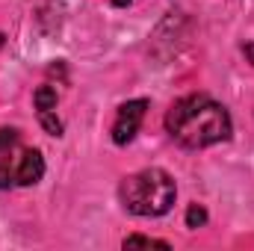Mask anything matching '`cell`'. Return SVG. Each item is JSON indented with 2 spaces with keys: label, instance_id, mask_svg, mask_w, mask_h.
<instances>
[{
  "label": "cell",
  "instance_id": "obj_9",
  "mask_svg": "<svg viewBox=\"0 0 254 251\" xmlns=\"http://www.w3.org/2000/svg\"><path fill=\"white\" fill-rule=\"evenodd\" d=\"M204 222H207V210L201 204H190V210H187V228H201Z\"/></svg>",
  "mask_w": 254,
  "mask_h": 251
},
{
  "label": "cell",
  "instance_id": "obj_6",
  "mask_svg": "<svg viewBox=\"0 0 254 251\" xmlns=\"http://www.w3.org/2000/svg\"><path fill=\"white\" fill-rule=\"evenodd\" d=\"M39 122H42V127H45L51 136H63L65 127H63V122L57 119V113H54V110H42V113H39Z\"/></svg>",
  "mask_w": 254,
  "mask_h": 251
},
{
  "label": "cell",
  "instance_id": "obj_4",
  "mask_svg": "<svg viewBox=\"0 0 254 251\" xmlns=\"http://www.w3.org/2000/svg\"><path fill=\"white\" fill-rule=\"evenodd\" d=\"M145 110H148V101H127L119 107V116H116V125H113V142L116 145H127L136 139L142 119H145Z\"/></svg>",
  "mask_w": 254,
  "mask_h": 251
},
{
  "label": "cell",
  "instance_id": "obj_11",
  "mask_svg": "<svg viewBox=\"0 0 254 251\" xmlns=\"http://www.w3.org/2000/svg\"><path fill=\"white\" fill-rule=\"evenodd\" d=\"M116 6H130V0H113Z\"/></svg>",
  "mask_w": 254,
  "mask_h": 251
},
{
  "label": "cell",
  "instance_id": "obj_7",
  "mask_svg": "<svg viewBox=\"0 0 254 251\" xmlns=\"http://www.w3.org/2000/svg\"><path fill=\"white\" fill-rule=\"evenodd\" d=\"M136 246H145V249H169V243L151 240V237H127L125 240V249H136Z\"/></svg>",
  "mask_w": 254,
  "mask_h": 251
},
{
  "label": "cell",
  "instance_id": "obj_10",
  "mask_svg": "<svg viewBox=\"0 0 254 251\" xmlns=\"http://www.w3.org/2000/svg\"><path fill=\"white\" fill-rule=\"evenodd\" d=\"M243 54L249 57V63H254V42H249V45H243Z\"/></svg>",
  "mask_w": 254,
  "mask_h": 251
},
{
  "label": "cell",
  "instance_id": "obj_1",
  "mask_svg": "<svg viewBox=\"0 0 254 251\" xmlns=\"http://www.w3.org/2000/svg\"><path fill=\"white\" fill-rule=\"evenodd\" d=\"M166 130L178 145L198 151V148L228 142L234 125L228 110L219 101L207 95H187L166 113Z\"/></svg>",
  "mask_w": 254,
  "mask_h": 251
},
{
  "label": "cell",
  "instance_id": "obj_5",
  "mask_svg": "<svg viewBox=\"0 0 254 251\" xmlns=\"http://www.w3.org/2000/svg\"><path fill=\"white\" fill-rule=\"evenodd\" d=\"M33 101H36V110L39 113L42 110H57V89L54 86H39L36 95H33Z\"/></svg>",
  "mask_w": 254,
  "mask_h": 251
},
{
  "label": "cell",
  "instance_id": "obj_8",
  "mask_svg": "<svg viewBox=\"0 0 254 251\" xmlns=\"http://www.w3.org/2000/svg\"><path fill=\"white\" fill-rule=\"evenodd\" d=\"M18 145V130L15 127H0V157Z\"/></svg>",
  "mask_w": 254,
  "mask_h": 251
},
{
  "label": "cell",
  "instance_id": "obj_3",
  "mask_svg": "<svg viewBox=\"0 0 254 251\" xmlns=\"http://www.w3.org/2000/svg\"><path fill=\"white\" fill-rule=\"evenodd\" d=\"M42 175H45V160L36 148H18L0 157V189L36 187Z\"/></svg>",
  "mask_w": 254,
  "mask_h": 251
},
{
  "label": "cell",
  "instance_id": "obj_2",
  "mask_svg": "<svg viewBox=\"0 0 254 251\" xmlns=\"http://www.w3.org/2000/svg\"><path fill=\"white\" fill-rule=\"evenodd\" d=\"M178 187L172 181L169 172L163 169H142L136 175H130L119 187V198L125 204L127 213L151 219V216H166L175 204Z\"/></svg>",
  "mask_w": 254,
  "mask_h": 251
}]
</instances>
